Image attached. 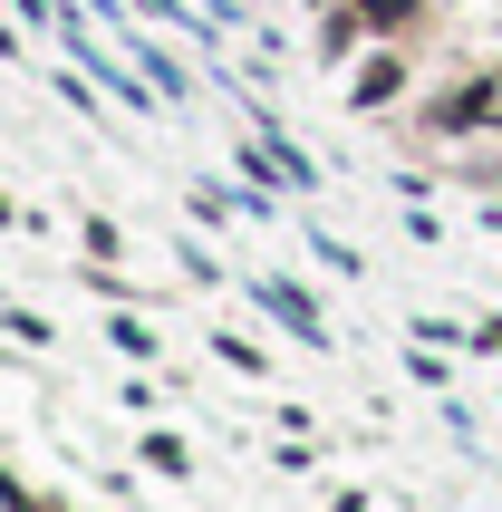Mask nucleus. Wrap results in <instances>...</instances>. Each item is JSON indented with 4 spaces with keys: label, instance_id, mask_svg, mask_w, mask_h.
<instances>
[{
    "label": "nucleus",
    "instance_id": "7ed1b4c3",
    "mask_svg": "<svg viewBox=\"0 0 502 512\" xmlns=\"http://www.w3.org/2000/svg\"><path fill=\"white\" fill-rule=\"evenodd\" d=\"M358 39H377V29H367V10H358V0H338L329 20H319V58H348Z\"/></svg>",
    "mask_w": 502,
    "mask_h": 512
},
{
    "label": "nucleus",
    "instance_id": "39448f33",
    "mask_svg": "<svg viewBox=\"0 0 502 512\" xmlns=\"http://www.w3.org/2000/svg\"><path fill=\"white\" fill-rule=\"evenodd\" d=\"M367 10V29H377V39H406V29L425 20V0H358Z\"/></svg>",
    "mask_w": 502,
    "mask_h": 512
},
{
    "label": "nucleus",
    "instance_id": "423d86ee",
    "mask_svg": "<svg viewBox=\"0 0 502 512\" xmlns=\"http://www.w3.org/2000/svg\"><path fill=\"white\" fill-rule=\"evenodd\" d=\"M107 339H116V348H126V358H136V368H145V358H165V348H155V329H145V319H116Z\"/></svg>",
    "mask_w": 502,
    "mask_h": 512
},
{
    "label": "nucleus",
    "instance_id": "f257e3e1",
    "mask_svg": "<svg viewBox=\"0 0 502 512\" xmlns=\"http://www.w3.org/2000/svg\"><path fill=\"white\" fill-rule=\"evenodd\" d=\"M493 107H502V78H493V68H474V78H454L445 97H425L416 126H425L435 145H454V136H474V126H502Z\"/></svg>",
    "mask_w": 502,
    "mask_h": 512
},
{
    "label": "nucleus",
    "instance_id": "0eeeda50",
    "mask_svg": "<svg viewBox=\"0 0 502 512\" xmlns=\"http://www.w3.org/2000/svg\"><path fill=\"white\" fill-rule=\"evenodd\" d=\"M145 464H155V474H184L194 455H184V435H145Z\"/></svg>",
    "mask_w": 502,
    "mask_h": 512
},
{
    "label": "nucleus",
    "instance_id": "1a4fd4ad",
    "mask_svg": "<svg viewBox=\"0 0 502 512\" xmlns=\"http://www.w3.org/2000/svg\"><path fill=\"white\" fill-rule=\"evenodd\" d=\"M10 223H29V213H20V203H10V194H0V232H10Z\"/></svg>",
    "mask_w": 502,
    "mask_h": 512
},
{
    "label": "nucleus",
    "instance_id": "9d476101",
    "mask_svg": "<svg viewBox=\"0 0 502 512\" xmlns=\"http://www.w3.org/2000/svg\"><path fill=\"white\" fill-rule=\"evenodd\" d=\"M0 503H20V484H10V474H0Z\"/></svg>",
    "mask_w": 502,
    "mask_h": 512
},
{
    "label": "nucleus",
    "instance_id": "6e6552de",
    "mask_svg": "<svg viewBox=\"0 0 502 512\" xmlns=\"http://www.w3.org/2000/svg\"><path fill=\"white\" fill-rule=\"evenodd\" d=\"M10 512H78V503H68V493H20Z\"/></svg>",
    "mask_w": 502,
    "mask_h": 512
},
{
    "label": "nucleus",
    "instance_id": "20e7f679",
    "mask_svg": "<svg viewBox=\"0 0 502 512\" xmlns=\"http://www.w3.org/2000/svg\"><path fill=\"white\" fill-rule=\"evenodd\" d=\"M213 358H223L232 377H271V348H261V339H242V329H223V339H213Z\"/></svg>",
    "mask_w": 502,
    "mask_h": 512
},
{
    "label": "nucleus",
    "instance_id": "f03ea898",
    "mask_svg": "<svg viewBox=\"0 0 502 512\" xmlns=\"http://www.w3.org/2000/svg\"><path fill=\"white\" fill-rule=\"evenodd\" d=\"M387 97H406V39H387V49H377V58H367V68H358V78H348V107H387Z\"/></svg>",
    "mask_w": 502,
    "mask_h": 512
}]
</instances>
